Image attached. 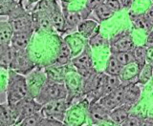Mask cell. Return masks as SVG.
<instances>
[{"mask_svg":"<svg viewBox=\"0 0 153 126\" xmlns=\"http://www.w3.org/2000/svg\"><path fill=\"white\" fill-rule=\"evenodd\" d=\"M29 95L30 94L28 90L26 76L13 70H8V81L6 87L7 102L13 106Z\"/></svg>","mask_w":153,"mask_h":126,"instance_id":"cell-1","label":"cell"},{"mask_svg":"<svg viewBox=\"0 0 153 126\" xmlns=\"http://www.w3.org/2000/svg\"><path fill=\"white\" fill-rule=\"evenodd\" d=\"M67 96H68V90L64 82L46 77L44 84L35 99L38 103L43 106L53 100L67 99Z\"/></svg>","mask_w":153,"mask_h":126,"instance_id":"cell-2","label":"cell"},{"mask_svg":"<svg viewBox=\"0 0 153 126\" xmlns=\"http://www.w3.org/2000/svg\"><path fill=\"white\" fill-rule=\"evenodd\" d=\"M8 22L13 33L33 30L32 12L26 9L24 0H18L16 7L8 16Z\"/></svg>","mask_w":153,"mask_h":126,"instance_id":"cell-3","label":"cell"},{"mask_svg":"<svg viewBox=\"0 0 153 126\" xmlns=\"http://www.w3.org/2000/svg\"><path fill=\"white\" fill-rule=\"evenodd\" d=\"M71 64L82 79L87 77L96 71L93 63L92 49L88 43H86L83 50L78 56L71 59Z\"/></svg>","mask_w":153,"mask_h":126,"instance_id":"cell-4","label":"cell"},{"mask_svg":"<svg viewBox=\"0 0 153 126\" xmlns=\"http://www.w3.org/2000/svg\"><path fill=\"white\" fill-rule=\"evenodd\" d=\"M14 49V48H13ZM38 65L33 61L28 50H16L14 49V54L9 70H13L18 74L27 76L36 69Z\"/></svg>","mask_w":153,"mask_h":126,"instance_id":"cell-5","label":"cell"},{"mask_svg":"<svg viewBox=\"0 0 153 126\" xmlns=\"http://www.w3.org/2000/svg\"><path fill=\"white\" fill-rule=\"evenodd\" d=\"M71 106V102L67 99H56L43 105L40 113L43 118L54 119L64 122L66 113Z\"/></svg>","mask_w":153,"mask_h":126,"instance_id":"cell-6","label":"cell"},{"mask_svg":"<svg viewBox=\"0 0 153 126\" xmlns=\"http://www.w3.org/2000/svg\"><path fill=\"white\" fill-rule=\"evenodd\" d=\"M13 108L16 115V124H18L24 119L40 112L42 105L38 103L33 96L29 95L13 105Z\"/></svg>","mask_w":153,"mask_h":126,"instance_id":"cell-7","label":"cell"},{"mask_svg":"<svg viewBox=\"0 0 153 126\" xmlns=\"http://www.w3.org/2000/svg\"><path fill=\"white\" fill-rule=\"evenodd\" d=\"M134 47H135V43L133 41L132 36L127 31H123L122 33H118L109 41L111 55L117 54L120 52L132 51Z\"/></svg>","mask_w":153,"mask_h":126,"instance_id":"cell-8","label":"cell"},{"mask_svg":"<svg viewBox=\"0 0 153 126\" xmlns=\"http://www.w3.org/2000/svg\"><path fill=\"white\" fill-rule=\"evenodd\" d=\"M46 77L47 76L44 70V67L41 66H37L33 72H31L30 74L26 76L29 94L32 96L36 98L38 92L40 91L41 87L44 84Z\"/></svg>","mask_w":153,"mask_h":126,"instance_id":"cell-9","label":"cell"},{"mask_svg":"<svg viewBox=\"0 0 153 126\" xmlns=\"http://www.w3.org/2000/svg\"><path fill=\"white\" fill-rule=\"evenodd\" d=\"M86 114L90 119L91 124L100 125V123H111L110 119V111L104 108L99 102H95L89 105L86 109Z\"/></svg>","mask_w":153,"mask_h":126,"instance_id":"cell-10","label":"cell"},{"mask_svg":"<svg viewBox=\"0 0 153 126\" xmlns=\"http://www.w3.org/2000/svg\"><path fill=\"white\" fill-rule=\"evenodd\" d=\"M67 3L68 2L61 1V8H62V12H63L64 20H65L63 35L64 33H67L76 31V28H78V25L79 24V22L83 20L79 10H78V11L70 10L68 8Z\"/></svg>","mask_w":153,"mask_h":126,"instance_id":"cell-11","label":"cell"},{"mask_svg":"<svg viewBox=\"0 0 153 126\" xmlns=\"http://www.w3.org/2000/svg\"><path fill=\"white\" fill-rule=\"evenodd\" d=\"M98 102L100 105H102L104 108H106L108 111H112L115 108L119 107L120 105L124 104L123 84L120 85L117 89L112 91L111 93L102 96Z\"/></svg>","mask_w":153,"mask_h":126,"instance_id":"cell-12","label":"cell"},{"mask_svg":"<svg viewBox=\"0 0 153 126\" xmlns=\"http://www.w3.org/2000/svg\"><path fill=\"white\" fill-rule=\"evenodd\" d=\"M72 59H73V54H72V51L69 45L67 44L64 38L59 36V49H57V54L50 65L56 67L65 66L67 64H69Z\"/></svg>","mask_w":153,"mask_h":126,"instance_id":"cell-13","label":"cell"},{"mask_svg":"<svg viewBox=\"0 0 153 126\" xmlns=\"http://www.w3.org/2000/svg\"><path fill=\"white\" fill-rule=\"evenodd\" d=\"M33 24L35 33H55L56 31L52 25L50 17L45 13L32 12Z\"/></svg>","mask_w":153,"mask_h":126,"instance_id":"cell-14","label":"cell"},{"mask_svg":"<svg viewBox=\"0 0 153 126\" xmlns=\"http://www.w3.org/2000/svg\"><path fill=\"white\" fill-rule=\"evenodd\" d=\"M48 16L50 17V20L52 22V25L54 27L56 33L63 35L65 20H64V16H63V12H62L61 5H59L57 0H54L52 9Z\"/></svg>","mask_w":153,"mask_h":126,"instance_id":"cell-15","label":"cell"},{"mask_svg":"<svg viewBox=\"0 0 153 126\" xmlns=\"http://www.w3.org/2000/svg\"><path fill=\"white\" fill-rule=\"evenodd\" d=\"M33 35L35 30L13 33L11 39V46L16 50H27L31 44Z\"/></svg>","mask_w":153,"mask_h":126,"instance_id":"cell-16","label":"cell"},{"mask_svg":"<svg viewBox=\"0 0 153 126\" xmlns=\"http://www.w3.org/2000/svg\"><path fill=\"white\" fill-rule=\"evenodd\" d=\"M123 88L124 103L128 105H135L141 99L142 90L137 83H122Z\"/></svg>","mask_w":153,"mask_h":126,"instance_id":"cell-17","label":"cell"},{"mask_svg":"<svg viewBox=\"0 0 153 126\" xmlns=\"http://www.w3.org/2000/svg\"><path fill=\"white\" fill-rule=\"evenodd\" d=\"M141 67L136 62H132L130 64L123 66V69L119 77L122 83H137L139 79Z\"/></svg>","mask_w":153,"mask_h":126,"instance_id":"cell-18","label":"cell"},{"mask_svg":"<svg viewBox=\"0 0 153 126\" xmlns=\"http://www.w3.org/2000/svg\"><path fill=\"white\" fill-rule=\"evenodd\" d=\"M16 124V115L12 105L7 101L0 103V126H13Z\"/></svg>","mask_w":153,"mask_h":126,"instance_id":"cell-19","label":"cell"},{"mask_svg":"<svg viewBox=\"0 0 153 126\" xmlns=\"http://www.w3.org/2000/svg\"><path fill=\"white\" fill-rule=\"evenodd\" d=\"M64 40L67 42V44L69 45L70 49L72 51V54H73V57L78 56L79 53L83 50L84 46L86 45V42H83V40H87L85 39L84 37H82L79 33H73V35H68L64 37Z\"/></svg>","mask_w":153,"mask_h":126,"instance_id":"cell-20","label":"cell"},{"mask_svg":"<svg viewBox=\"0 0 153 126\" xmlns=\"http://www.w3.org/2000/svg\"><path fill=\"white\" fill-rule=\"evenodd\" d=\"M131 108V105L124 103L123 105H120L119 107L115 108L114 110L110 111V119H111V122L116 125H120L130 115Z\"/></svg>","mask_w":153,"mask_h":126,"instance_id":"cell-21","label":"cell"},{"mask_svg":"<svg viewBox=\"0 0 153 126\" xmlns=\"http://www.w3.org/2000/svg\"><path fill=\"white\" fill-rule=\"evenodd\" d=\"M99 26V23H97L95 20L87 18L79 22L78 28H76V32L82 37H84L85 39H88V38L92 36V35L96 32Z\"/></svg>","mask_w":153,"mask_h":126,"instance_id":"cell-22","label":"cell"},{"mask_svg":"<svg viewBox=\"0 0 153 126\" xmlns=\"http://www.w3.org/2000/svg\"><path fill=\"white\" fill-rule=\"evenodd\" d=\"M123 69V66L121 63L118 61V59L115 57V56L111 55L109 56V59L106 61V65H105L104 73L108 76H119L121 74Z\"/></svg>","mask_w":153,"mask_h":126,"instance_id":"cell-23","label":"cell"},{"mask_svg":"<svg viewBox=\"0 0 153 126\" xmlns=\"http://www.w3.org/2000/svg\"><path fill=\"white\" fill-rule=\"evenodd\" d=\"M13 29L8 21H0V44L11 45Z\"/></svg>","mask_w":153,"mask_h":126,"instance_id":"cell-24","label":"cell"},{"mask_svg":"<svg viewBox=\"0 0 153 126\" xmlns=\"http://www.w3.org/2000/svg\"><path fill=\"white\" fill-rule=\"evenodd\" d=\"M132 55L134 56V60L141 68L147 62V56H148V50L147 48L143 46H136L133 48Z\"/></svg>","mask_w":153,"mask_h":126,"instance_id":"cell-25","label":"cell"},{"mask_svg":"<svg viewBox=\"0 0 153 126\" xmlns=\"http://www.w3.org/2000/svg\"><path fill=\"white\" fill-rule=\"evenodd\" d=\"M153 76V65L152 62H146L145 65L141 68L140 74H139L138 84L146 85Z\"/></svg>","mask_w":153,"mask_h":126,"instance_id":"cell-26","label":"cell"},{"mask_svg":"<svg viewBox=\"0 0 153 126\" xmlns=\"http://www.w3.org/2000/svg\"><path fill=\"white\" fill-rule=\"evenodd\" d=\"M93 12H94V13L96 14V16H97V18L100 22L105 21V20H107V19L111 18L115 14V13L112 11V10H110L109 7L105 3L98 6Z\"/></svg>","mask_w":153,"mask_h":126,"instance_id":"cell-27","label":"cell"},{"mask_svg":"<svg viewBox=\"0 0 153 126\" xmlns=\"http://www.w3.org/2000/svg\"><path fill=\"white\" fill-rule=\"evenodd\" d=\"M17 3L18 0H0V16H9Z\"/></svg>","mask_w":153,"mask_h":126,"instance_id":"cell-28","label":"cell"},{"mask_svg":"<svg viewBox=\"0 0 153 126\" xmlns=\"http://www.w3.org/2000/svg\"><path fill=\"white\" fill-rule=\"evenodd\" d=\"M121 84H122V81H121V79H120L119 76L107 75L106 82H105V86H104V89H103V96L111 93L112 91L117 89Z\"/></svg>","mask_w":153,"mask_h":126,"instance_id":"cell-29","label":"cell"},{"mask_svg":"<svg viewBox=\"0 0 153 126\" xmlns=\"http://www.w3.org/2000/svg\"><path fill=\"white\" fill-rule=\"evenodd\" d=\"M87 43L91 47V49H92V48L102 47L105 43H106L105 38L102 35H100V26L98 27V29L96 30V32L92 35V36L87 39Z\"/></svg>","mask_w":153,"mask_h":126,"instance_id":"cell-30","label":"cell"},{"mask_svg":"<svg viewBox=\"0 0 153 126\" xmlns=\"http://www.w3.org/2000/svg\"><path fill=\"white\" fill-rule=\"evenodd\" d=\"M42 119H43V116L41 115L40 112H38L26 119H24L22 122H20L16 125L18 126H39Z\"/></svg>","mask_w":153,"mask_h":126,"instance_id":"cell-31","label":"cell"},{"mask_svg":"<svg viewBox=\"0 0 153 126\" xmlns=\"http://www.w3.org/2000/svg\"><path fill=\"white\" fill-rule=\"evenodd\" d=\"M113 56H115V57H116L118 61L121 63L122 66H126L127 64H130L132 62H135L131 51L120 52V53H117V54H114Z\"/></svg>","mask_w":153,"mask_h":126,"instance_id":"cell-32","label":"cell"},{"mask_svg":"<svg viewBox=\"0 0 153 126\" xmlns=\"http://www.w3.org/2000/svg\"><path fill=\"white\" fill-rule=\"evenodd\" d=\"M130 19H131V21L133 23V26L135 28L149 31L146 19H145V17H143V14H133V13H130Z\"/></svg>","mask_w":153,"mask_h":126,"instance_id":"cell-33","label":"cell"},{"mask_svg":"<svg viewBox=\"0 0 153 126\" xmlns=\"http://www.w3.org/2000/svg\"><path fill=\"white\" fill-rule=\"evenodd\" d=\"M143 119L142 117H139V116L135 115H129L127 119L123 122L119 126H141L143 122Z\"/></svg>","mask_w":153,"mask_h":126,"instance_id":"cell-34","label":"cell"},{"mask_svg":"<svg viewBox=\"0 0 153 126\" xmlns=\"http://www.w3.org/2000/svg\"><path fill=\"white\" fill-rule=\"evenodd\" d=\"M39 126H69V125H67L65 122H60V120H57V119L43 118Z\"/></svg>","mask_w":153,"mask_h":126,"instance_id":"cell-35","label":"cell"},{"mask_svg":"<svg viewBox=\"0 0 153 126\" xmlns=\"http://www.w3.org/2000/svg\"><path fill=\"white\" fill-rule=\"evenodd\" d=\"M105 1H106V0H86L84 7L87 9L88 11L92 13L98 6L105 3Z\"/></svg>","mask_w":153,"mask_h":126,"instance_id":"cell-36","label":"cell"},{"mask_svg":"<svg viewBox=\"0 0 153 126\" xmlns=\"http://www.w3.org/2000/svg\"><path fill=\"white\" fill-rule=\"evenodd\" d=\"M143 17L146 19L149 31H151V29L153 27V4H152V6L150 8H148L146 10V12L143 13Z\"/></svg>","mask_w":153,"mask_h":126,"instance_id":"cell-37","label":"cell"},{"mask_svg":"<svg viewBox=\"0 0 153 126\" xmlns=\"http://www.w3.org/2000/svg\"><path fill=\"white\" fill-rule=\"evenodd\" d=\"M105 4H106L109 7V9L112 10L114 13L120 12L121 10H123V6L120 0H106Z\"/></svg>","mask_w":153,"mask_h":126,"instance_id":"cell-38","label":"cell"},{"mask_svg":"<svg viewBox=\"0 0 153 126\" xmlns=\"http://www.w3.org/2000/svg\"><path fill=\"white\" fill-rule=\"evenodd\" d=\"M145 46L147 48V50H152L153 49V32L150 31L148 33V36L146 37V44Z\"/></svg>","mask_w":153,"mask_h":126,"instance_id":"cell-39","label":"cell"},{"mask_svg":"<svg viewBox=\"0 0 153 126\" xmlns=\"http://www.w3.org/2000/svg\"><path fill=\"white\" fill-rule=\"evenodd\" d=\"M120 1H121L123 9H126V10L130 9L132 4L134 3V0H120Z\"/></svg>","mask_w":153,"mask_h":126,"instance_id":"cell-40","label":"cell"},{"mask_svg":"<svg viewBox=\"0 0 153 126\" xmlns=\"http://www.w3.org/2000/svg\"><path fill=\"white\" fill-rule=\"evenodd\" d=\"M10 45H4V44H0V59H2V56L5 55L6 51L9 49Z\"/></svg>","mask_w":153,"mask_h":126,"instance_id":"cell-41","label":"cell"},{"mask_svg":"<svg viewBox=\"0 0 153 126\" xmlns=\"http://www.w3.org/2000/svg\"><path fill=\"white\" fill-rule=\"evenodd\" d=\"M39 0H26V4H25V7H26V9H28V10H32V8H33V4H36V2H38Z\"/></svg>","mask_w":153,"mask_h":126,"instance_id":"cell-42","label":"cell"},{"mask_svg":"<svg viewBox=\"0 0 153 126\" xmlns=\"http://www.w3.org/2000/svg\"><path fill=\"white\" fill-rule=\"evenodd\" d=\"M84 126H99V125H95V124H88V125H84Z\"/></svg>","mask_w":153,"mask_h":126,"instance_id":"cell-43","label":"cell"},{"mask_svg":"<svg viewBox=\"0 0 153 126\" xmlns=\"http://www.w3.org/2000/svg\"><path fill=\"white\" fill-rule=\"evenodd\" d=\"M13 126H18V125H16H16H13Z\"/></svg>","mask_w":153,"mask_h":126,"instance_id":"cell-44","label":"cell"},{"mask_svg":"<svg viewBox=\"0 0 153 126\" xmlns=\"http://www.w3.org/2000/svg\"><path fill=\"white\" fill-rule=\"evenodd\" d=\"M152 65H153V62H152ZM152 77H153V76H152Z\"/></svg>","mask_w":153,"mask_h":126,"instance_id":"cell-45","label":"cell"},{"mask_svg":"<svg viewBox=\"0 0 153 126\" xmlns=\"http://www.w3.org/2000/svg\"><path fill=\"white\" fill-rule=\"evenodd\" d=\"M151 62H153V59H152V61H151Z\"/></svg>","mask_w":153,"mask_h":126,"instance_id":"cell-46","label":"cell"},{"mask_svg":"<svg viewBox=\"0 0 153 126\" xmlns=\"http://www.w3.org/2000/svg\"><path fill=\"white\" fill-rule=\"evenodd\" d=\"M152 3H153V1H152Z\"/></svg>","mask_w":153,"mask_h":126,"instance_id":"cell-47","label":"cell"}]
</instances>
